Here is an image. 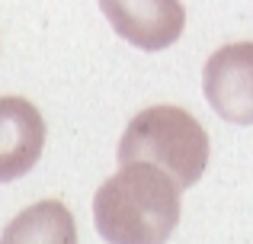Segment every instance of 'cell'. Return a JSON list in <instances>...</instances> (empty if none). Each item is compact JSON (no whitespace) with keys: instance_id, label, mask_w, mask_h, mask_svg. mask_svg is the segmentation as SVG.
Segmentation results:
<instances>
[{"instance_id":"cell-1","label":"cell","mask_w":253,"mask_h":244,"mask_svg":"<svg viewBox=\"0 0 253 244\" xmlns=\"http://www.w3.org/2000/svg\"><path fill=\"white\" fill-rule=\"evenodd\" d=\"M93 222L106 244H167L179 225V183L148 161L119 164L93 196Z\"/></svg>"},{"instance_id":"cell-2","label":"cell","mask_w":253,"mask_h":244,"mask_svg":"<svg viewBox=\"0 0 253 244\" xmlns=\"http://www.w3.org/2000/svg\"><path fill=\"white\" fill-rule=\"evenodd\" d=\"M209 135L192 113L179 106H148L128 122L119 142V164L148 161L167 170L179 190H189L209 167Z\"/></svg>"},{"instance_id":"cell-3","label":"cell","mask_w":253,"mask_h":244,"mask_svg":"<svg viewBox=\"0 0 253 244\" xmlns=\"http://www.w3.org/2000/svg\"><path fill=\"white\" fill-rule=\"evenodd\" d=\"M202 90L209 106L224 122L253 125V42L218 49L205 61Z\"/></svg>"},{"instance_id":"cell-4","label":"cell","mask_w":253,"mask_h":244,"mask_svg":"<svg viewBox=\"0 0 253 244\" xmlns=\"http://www.w3.org/2000/svg\"><path fill=\"white\" fill-rule=\"evenodd\" d=\"M99 10L116 36L141 51L170 49L186 29L183 0H99Z\"/></svg>"},{"instance_id":"cell-5","label":"cell","mask_w":253,"mask_h":244,"mask_svg":"<svg viewBox=\"0 0 253 244\" xmlns=\"http://www.w3.org/2000/svg\"><path fill=\"white\" fill-rule=\"evenodd\" d=\"M45 148V119L23 97H0V183L26 177Z\"/></svg>"},{"instance_id":"cell-6","label":"cell","mask_w":253,"mask_h":244,"mask_svg":"<svg viewBox=\"0 0 253 244\" xmlns=\"http://www.w3.org/2000/svg\"><path fill=\"white\" fill-rule=\"evenodd\" d=\"M0 244H77L74 215L58 199L32 202L3 228Z\"/></svg>"}]
</instances>
